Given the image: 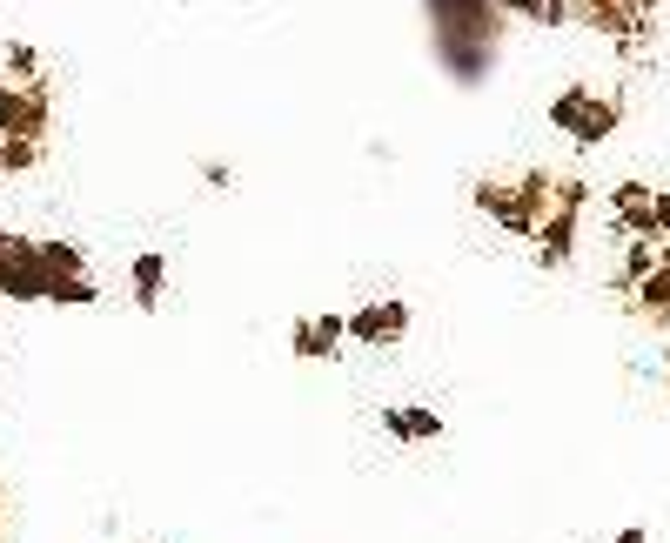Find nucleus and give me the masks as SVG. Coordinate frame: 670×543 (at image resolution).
<instances>
[{"instance_id": "f257e3e1", "label": "nucleus", "mask_w": 670, "mask_h": 543, "mask_svg": "<svg viewBox=\"0 0 670 543\" xmlns=\"http://www.w3.org/2000/svg\"><path fill=\"white\" fill-rule=\"evenodd\" d=\"M0 289L7 295H47L54 289V282H47V255L14 242V235H0Z\"/></svg>"}, {"instance_id": "6e6552de", "label": "nucleus", "mask_w": 670, "mask_h": 543, "mask_svg": "<svg viewBox=\"0 0 670 543\" xmlns=\"http://www.w3.org/2000/svg\"><path fill=\"white\" fill-rule=\"evenodd\" d=\"M624 543H644V537H637V530H630V537H624Z\"/></svg>"}, {"instance_id": "20e7f679", "label": "nucleus", "mask_w": 670, "mask_h": 543, "mask_svg": "<svg viewBox=\"0 0 670 543\" xmlns=\"http://www.w3.org/2000/svg\"><path fill=\"white\" fill-rule=\"evenodd\" d=\"M342 336H349V322L322 316V322H302V336H295V349H302V356H329V349H335Z\"/></svg>"}, {"instance_id": "0eeeda50", "label": "nucleus", "mask_w": 670, "mask_h": 543, "mask_svg": "<svg viewBox=\"0 0 670 543\" xmlns=\"http://www.w3.org/2000/svg\"><path fill=\"white\" fill-rule=\"evenodd\" d=\"M7 61H14V74H34L41 61H34V47H7Z\"/></svg>"}, {"instance_id": "39448f33", "label": "nucleus", "mask_w": 670, "mask_h": 543, "mask_svg": "<svg viewBox=\"0 0 670 543\" xmlns=\"http://www.w3.org/2000/svg\"><path fill=\"white\" fill-rule=\"evenodd\" d=\"M161 255H134V302H141V309H155L161 302Z\"/></svg>"}, {"instance_id": "f03ea898", "label": "nucleus", "mask_w": 670, "mask_h": 543, "mask_svg": "<svg viewBox=\"0 0 670 543\" xmlns=\"http://www.w3.org/2000/svg\"><path fill=\"white\" fill-rule=\"evenodd\" d=\"M402 329H409V309H402V302H369L362 316H349V336L369 342V349H389V342H402Z\"/></svg>"}, {"instance_id": "7ed1b4c3", "label": "nucleus", "mask_w": 670, "mask_h": 543, "mask_svg": "<svg viewBox=\"0 0 670 543\" xmlns=\"http://www.w3.org/2000/svg\"><path fill=\"white\" fill-rule=\"evenodd\" d=\"M382 423L402 436V443H423V436H443V416L436 409H382Z\"/></svg>"}, {"instance_id": "423d86ee", "label": "nucleus", "mask_w": 670, "mask_h": 543, "mask_svg": "<svg viewBox=\"0 0 670 543\" xmlns=\"http://www.w3.org/2000/svg\"><path fill=\"white\" fill-rule=\"evenodd\" d=\"M0 121H7V128H34V121H41V101H21V94L0 88Z\"/></svg>"}]
</instances>
